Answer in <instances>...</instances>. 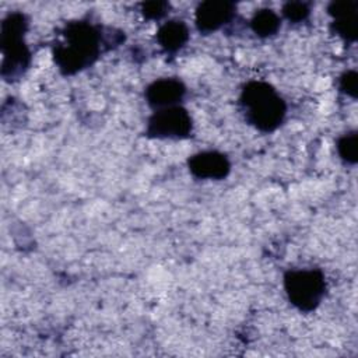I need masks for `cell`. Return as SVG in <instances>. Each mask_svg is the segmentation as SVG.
<instances>
[{"instance_id": "obj_1", "label": "cell", "mask_w": 358, "mask_h": 358, "mask_svg": "<svg viewBox=\"0 0 358 358\" xmlns=\"http://www.w3.org/2000/svg\"><path fill=\"white\" fill-rule=\"evenodd\" d=\"M113 32V31H112ZM103 34L101 27L88 21H70L62 29V39L53 46V59L64 76H73L92 66L105 45H119L124 35L122 32Z\"/></svg>"}, {"instance_id": "obj_2", "label": "cell", "mask_w": 358, "mask_h": 358, "mask_svg": "<svg viewBox=\"0 0 358 358\" xmlns=\"http://www.w3.org/2000/svg\"><path fill=\"white\" fill-rule=\"evenodd\" d=\"M239 108L245 120L263 133L277 130L287 115V103L282 96L271 84L259 80L243 85Z\"/></svg>"}, {"instance_id": "obj_3", "label": "cell", "mask_w": 358, "mask_h": 358, "mask_svg": "<svg viewBox=\"0 0 358 358\" xmlns=\"http://www.w3.org/2000/svg\"><path fill=\"white\" fill-rule=\"evenodd\" d=\"M27 29L28 18L24 13L20 11L7 14L1 22V77L8 83L21 78L29 67L31 52L24 41Z\"/></svg>"}, {"instance_id": "obj_4", "label": "cell", "mask_w": 358, "mask_h": 358, "mask_svg": "<svg viewBox=\"0 0 358 358\" xmlns=\"http://www.w3.org/2000/svg\"><path fill=\"white\" fill-rule=\"evenodd\" d=\"M282 280L288 301L301 312L315 310L324 298L326 277L319 268L288 270Z\"/></svg>"}, {"instance_id": "obj_5", "label": "cell", "mask_w": 358, "mask_h": 358, "mask_svg": "<svg viewBox=\"0 0 358 358\" xmlns=\"http://www.w3.org/2000/svg\"><path fill=\"white\" fill-rule=\"evenodd\" d=\"M193 131L190 113L180 105L155 110L147 120L145 136L150 138H187Z\"/></svg>"}, {"instance_id": "obj_6", "label": "cell", "mask_w": 358, "mask_h": 358, "mask_svg": "<svg viewBox=\"0 0 358 358\" xmlns=\"http://www.w3.org/2000/svg\"><path fill=\"white\" fill-rule=\"evenodd\" d=\"M235 11L236 7L231 1H203L196 8V28L201 34H211L228 24L235 17Z\"/></svg>"}, {"instance_id": "obj_7", "label": "cell", "mask_w": 358, "mask_h": 358, "mask_svg": "<svg viewBox=\"0 0 358 358\" xmlns=\"http://www.w3.org/2000/svg\"><path fill=\"white\" fill-rule=\"evenodd\" d=\"M187 168L197 179L221 180L229 175L231 162L222 152L201 151L187 159Z\"/></svg>"}, {"instance_id": "obj_8", "label": "cell", "mask_w": 358, "mask_h": 358, "mask_svg": "<svg viewBox=\"0 0 358 358\" xmlns=\"http://www.w3.org/2000/svg\"><path fill=\"white\" fill-rule=\"evenodd\" d=\"M186 95L185 84L175 77L158 78L147 85L144 96L147 103L158 110L169 106H176Z\"/></svg>"}, {"instance_id": "obj_9", "label": "cell", "mask_w": 358, "mask_h": 358, "mask_svg": "<svg viewBox=\"0 0 358 358\" xmlns=\"http://www.w3.org/2000/svg\"><path fill=\"white\" fill-rule=\"evenodd\" d=\"M189 41V28L180 20L164 22L157 31V42L166 53H176Z\"/></svg>"}, {"instance_id": "obj_10", "label": "cell", "mask_w": 358, "mask_h": 358, "mask_svg": "<svg viewBox=\"0 0 358 358\" xmlns=\"http://www.w3.org/2000/svg\"><path fill=\"white\" fill-rule=\"evenodd\" d=\"M281 27V20L275 11L270 8H263L255 13L250 20L252 31L260 38H268L278 32Z\"/></svg>"}, {"instance_id": "obj_11", "label": "cell", "mask_w": 358, "mask_h": 358, "mask_svg": "<svg viewBox=\"0 0 358 358\" xmlns=\"http://www.w3.org/2000/svg\"><path fill=\"white\" fill-rule=\"evenodd\" d=\"M337 152L340 158L350 164L354 165L358 161V134L357 131H350L338 137L337 140Z\"/></svg>"}, {"instance_id": "obj_12", "label": "cell", "mask_w": 358, "mask_h": 358, "mask_svg": "<svg viewBox=\"0 0 358 358\" xmlns=\"http://www.w3.org/2000/svg\"><path fill=\"white\" fill-rule=\"evenodd\" d=\"M330 29L337 36L343 38L345 42H355L358 36V22H357V14L350 17H343L333 20Z\"/></svg>"}, {"instance_id": "obj_13", "label": "cell", "mask_w": 358, "mask_h": 358, "mask_svg": "<svg viewBox=\"0 0 358 358\" xmlns=\"http://www.w3.org/2000/svg\"><path fill=\"white\" fill-rule=\"evenodd\" d=\"M310 14V8L308 3L303 1H288L282 6V15L289 22H301L305 21Z\"/></svg>"}, {"instance_id": "obj_14", "label": "cell", "mask_w": 358, "mask_h": 358, "mask_svg": "<svg viewBox=\"0 0 358 358\" xmlns=\"http://www.w3.org/2000/svg\"><path fill=\"white\" fill-rule=\"evenodd\" d=\"M357 7H358V3L351 1V0L331 1L327 6V13L333 17V20H337V18H343V17L355 15L357 14Z\"/></svg>"}, {"instance_id": "obj_15", "label": "cell", "mask_w": 358, "mask_h": 358, "mask_svg": "<svg viewBox=\"0 0 358 358\" xmlns=\"http://www.w3.org/2000/svg\"><path fill=\"white\" fill-rule=\"evenodd\" d=\"M169 7L168 1H144L141 3V14L147 20H161L168 14Z\"/></svg>"}, {"instance_id": "obj_16", "label": "cell", "mask_w": 358, "mask_h": 358, "mask_svg": "<svg viewBox=\"0 0 358 358\" xmlns=\"http://www.w3.org/2000/svg\"><path fill=\"white\" fill-rule=\"evenodd\" d=\"M338 90L354 99L358 96V74L355 70H348L340 76Z\"/></svg>"}]
</instances>
